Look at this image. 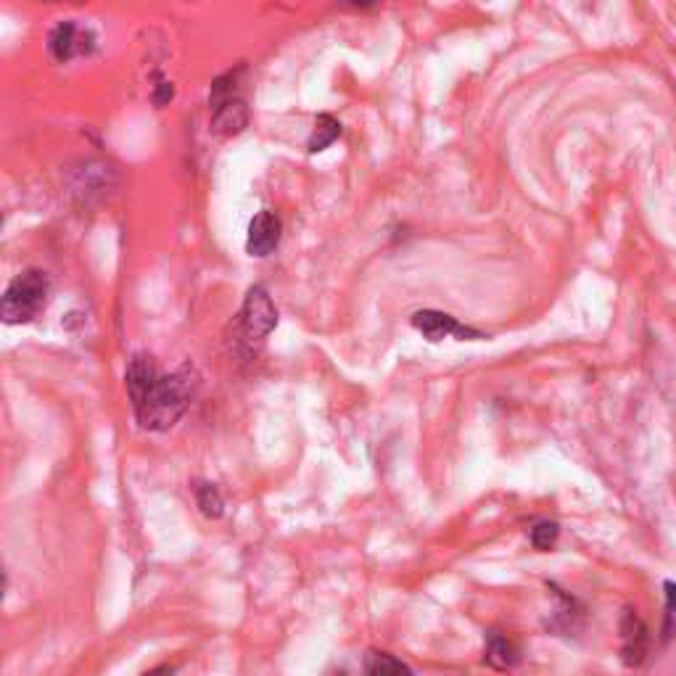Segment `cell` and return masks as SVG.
Returning <instances> with one entry per match:
<instances>
[{"label": "cell", "instance_id": "52a82bcc", "mask_svg": "<svg viewBox=\"0 0 676 676\" xmlns=\"http://www.w3.org/2000/svg\"><path fill=\"white\" fill-rule=\"evenodd\" d=\"M280 236H283V222H280V217L275 212H270V209H262L249 222L246 251H249L251 257H270L272 251L278 249Z\"/></svg>", "mask_w": 676, "mask_h": 676}, {"label": "cell", "instance_id": "ba28073f", "mask_svg": "<svg viewBox=\"0 0 676 676\" xmlns=\"http://www.w3.org/2000/svg\"><path fill=\"white\" fill-rule=\"evenodd\" d=\"M621 658H624L626 666H642L647 655V645H650V637H647V629L640 618L634 613H626L624 621H621Z\"/></svg>", "mask_w": 676, "mask_h": 676}, {"label": "cell", "instance_id": "4fadbf2b", "mask_svg": "<svg viewBox=\"0 0 676 676\" xmlns=\"http://www.w3.org/2000/svg\"><path fill=\"white\" fill-rule=\"evenodd\" d=\"M560 537V526L555 521H539L534 529H531V544L537 547V550H552L555 542Z\"/></svg>", "mask_w": 676, "mask_h": 676}, {"label": "cell", "instance_id": "3957f363", "mask_svg": "<svg viewBox=\"0 0 676 676\" xmlns=\"http://www.w3.org/2000/svg\"><path fill=\"white\" fill-rule=\"evenodd\" d=\"M48 294H51V280L43 270L19 272L3 294V304H0L3 320L8 325L32 323L43 312Z\"/></svg>", "mask_w": 676, "mask_h": 676}, {"label": "cell", "instance_id": "30bf717a", "mask_svg": "<svg viewBox=\"0 0 676 676\" xmlns=\"http://www.w3.org/2000/svg\"><path fill=\"white\" fill-rule=\"evenodd\" d=\"M338 135H341V122L336 117H331V114H317L315 130H312V135L307 140V151L309 154H320V151L331 146Z\"/></svg>", "mask_w": 676, "mask_h": 676}, {"label": "cell", "instance_id": "6da1fadb", "mask_svg": "<svg viewBox=\"0 0 676 676\" xmlns=\"http://www.w3.org/2000/svg\"><path fill=\"white\" fill-rule=\"evenodd\" d=\"M125 383L138 426L143 431H169L180 423L191 399L196 394V373L191 365H183L175 373H162L151 354L138 352L130 357L125 370Z\"/></svg>", "mask_w": 676, "mask_h": 676}, {"label": "cell", "instance_id": "7c38bea8", "mask_svg": "<svg viewBox=\"0 0 676 676\" xmlns=\"http://www.w3.org/2000/svg\"><path fill=\"white\" fill-rule=\"evenodd\" d=\"M193 494H196V505H199V510L206 518H214V521L222 518V513H225V500H222V494L217 486L199 481V484L193 486Z\"/></svg>", "mask_w": 676, "mask_h": 676}, {"label": "cell", "instance_id": "8fae6325", "mask_svg": "<svg viewBox=\"0 0 676 676\" xmlns=\"http://www.w3.org/2000/svg\"><path fill=\"white\" fill-rule=\"evenodd\" d=\"M365 671L368 676H415L407 663L389 653H370L365 658Z\"/></svg>", "mask_w": 676, "mask_h": 676}, {"label": "cell", "instance_id": "7a4b0ae2", "mask_svg": "<svg viewBox=\"0 0 676 676\" xmlns=\"http://www.w3.org/2000/svg\"><path fill=\"white\" fill-rule=\"evenodd\" d=\"M246 72L243 64L236 69H228L212 82L209 90V125L217 135H238L243 127L249 125V106L241 96V77Z\"/></svg>", "mask_w": 676, "mask_h": 676}, {"label": "cell", "instance_id": "8992f818", "mask_svg": "<svg viewBox=\"0 0 676 676\" xmlns=\"http://www.w3.org/2000/svg\"><path fill=\"white\" fill-rule=\"evenodd\" d=\"M96 48V37L90 30H82L80 24H74L72 19L59 22L48 35V53L59 64H67L74 56H88Z\"/></svg>", "mask_w": 676, "mask_h": 676}, {"label": "cell", "instance_id": "277c9868", "mask_svg": "<svg viewBox=\"0 0 676 676\" xmlns=\"http://www.w3.org/2000/svg\"><path fill=\"white\" fill-rule=\"evenodd\" d=\"M278 325V309L272 304L270 294L265 286H251L246 291V299L238 312V331L243 341L249 344H262Z\"/></svg>", "mask_w": 676, "mask_h": 676}, {"label": "cell", "instance_id": "5bb4252c", "mask_svg": "<svg viewBox=\"0 0 676 676\" xmlns=\"http://www.w3.org/2000/svg\"><path fill=\"white\" fill-rule=\"evenodd\" d=\"M154 103L162 109V106H167L172 98H175V88H172V82L164 80L162 74H156V85H154Z\"/></svg>", "mask_w": 676, "mask_h": 676}, {"label": "cell", "instance_id": "9c48e42d", "mask_svg": "<svg viewBox=\"0 0 676 676\" xmlns=\"http://www.w3.org/2000/svg\"><path fill=\"white\" fill-rule=\"evenodd\" d=\"M518 661H521V653H518V647H515L513 640H507L502 634H489V642H486L484 650V663H489L497 671H507L513 669Z\"/></svg>", "mask_w": 676, "mask_h": 676}, {"label": "cell", "instance_id": "9a60e30c", "mask_svg": "<svg viewBox=\"0 0 676 676\" xmlns=\"http://www.w3.org/2000/svg\"><path fill=\"white\" fill-rule=\"evenodd\" d=\"M666 613H669V621L676 624V584L674 581H666Z\"/></svg>", "mask_w": 676, "mask_h": 676}, {"label": "cell", "instance_id": "5b68a950", "mask_svg": "<svg viewBox=\"0 0 676 676\" xmlns=\"http://www.w3.org/2000/svg\"><path fill=\"white\" fill-rule=\"evenodd\" d=\"M412 328L431 344L444 341V338H457V341H481V338H486L481 331H476L471 325H463L457 317L439 312V309H418L412 315Z\"/></svg>", "mask_w": 676, "mask_h": 676}]
</instances>
